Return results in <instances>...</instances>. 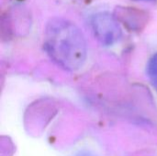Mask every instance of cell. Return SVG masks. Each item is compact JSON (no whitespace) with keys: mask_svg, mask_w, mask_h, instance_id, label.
Masks as SVG:
<instances>
[{"mask_svg":"<svg viewBox=\"0 0 157 156\" xmlns=\"http://www.w3.org/2000/svg\"><path fill=\"white\" fill-rule=\"evenodd\" d=\"M137 1H144V2H154L155 0H137Z\"/></svg>","mask_w":157,"mask_h":156,"instance_id":"cell-4","label":"cell"},{"mask_svg":"<svg viewBox=\"0 0 157 156\" xmlns=\"http://www.w3.org/2000/svg\"><path fill=\"white\" fill-rule=\"evenodd\" d=\"M92 25L98 40L105 45H111L121 38V31L118 22L108 14L96 16Z\"/></svg>","mask_w":157,"mask_h":156,"instance_id":"cell-2","label":"cell"},{"mask_svg":"<svg viewBox=\"0 0 157 156\" xmlns=\"http://www.w3.org/2000/svg\"><path fill=\"white\" fill-rule=\"evenodd\" d=\"M147 73L151 79L157 83V53L155 54L149 61L147 65Z\"/></svg>","mask_w":157,"mask_h":156,"instance_id":"cell-3","label":"cell"},{"mask_svg":"<svg viewBox=\"0 0 157 156\" xmlns=\"http://www.w3.org/2000/svg\"><path fill=\"white\" fill-rule=\"evenodd\" d=\"M44 45L51 58L69 71L80 69L86 59V39L79 28L68 19L56 17L48 22Z\"/></svg>","mask_w":157,"mask_h":156,"instance_id":"cell-1","label":"cell"}]
</instances>
